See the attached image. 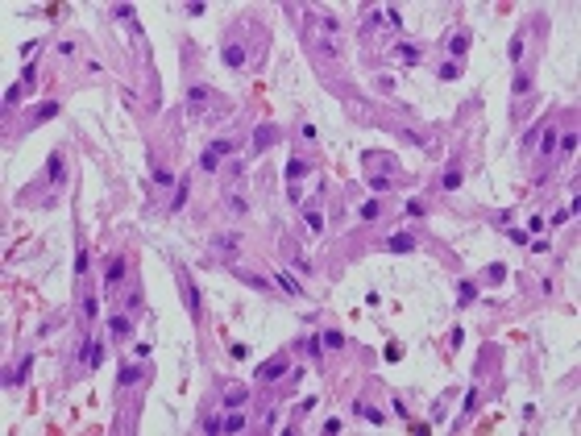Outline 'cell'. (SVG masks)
I'll use <instances>...</instances> for the list:
<instances>
[{"mask_svg": "<svg viewBox=\"0 0 581 436\" xmlns=\"http://www.w3.org/2000/svg\"><path fill=\"white\" fill-rule=\"evenodd\" d=\"M394 54H399L403 62H419V50H415V46H399V50H394Z\"/></svg>", "mask_w": 581, "mask_h": 436, "instance_id": "cb8c5ba5", "label": "cell"}, {"mask_svg": "<svg viewBox=\"0 0 581 436\" xmlns=\"http://www.w3.org/2000/svg\"><path fill=\"white\" fill-rule=\"evenodd\" d=\"M96 311H100V303H96V295H87V299H83V316H87V320H96Z\"/></svg>", "mask_w": 581, "mask_h": 436, "instance_id": "7402d4cb", "label": "cell"}, {"mask_svg": "<svg viewBox=\"0 0 581 436\" xmlns=\"http://www.w3.org/2000/svg\"><path fill=\"white\" fill-rule=\"evenodd\" d=\"M241 428H245V420H241V416H229V420H224V432H241Z\"/></svg>", "mask_w": 581, "mask_h": 436, "instance_id": "1f68e13d", "label": "cell"}, {"mask_svg": "<svg viewBox=\"0 0 581 436\" xmlns=\"http://www.w3.org/2000/svg\"><path fill=\"white\" fill-rule=\"evenodd\" d=\"M108 328H112V332H116V336H125V332H129V328H133V320H129V316H125V311H120V316H112V320H108Z\"/></svg>", "mask_w": 581, "mask_h": 436, "instance_id": "ba28073f", "label": "cell"}, {"mask_svg": "<svg viewBox=\"0 0 581 436\" xmlns=\"http://www.w3.org/2000/svg\"><path fill=\"white\" fill-rule=\"evenodd\" d=\"M511 58H515V62L523 58V34H515V38H511Z\"/></svg>", "mask_w": 581, "mask_h": 436, "instance_id": "484cf974", "label": "cell"}, {"mask_svg": "<svg viewBox=\"0 0 581 436\" xmlns=\"http://www.w3.org/2000/svg\"><path fill=\"white\" fill-rule=\"evenodd\" d=\"M308 229H312V233L324 229V216H320V212H308Z\"/></svg>", "mask_w": 581, "mask_h": 436, "instance_id": "f1b7e54d", "label": "cell"}, {"mask_svg": "<svg viewBox=\"0 0 581 436\" xmlns=\"http://www.w3.org/2000/svg\"><path fill=\"white\" fill-rule=\"evenodd\" d=\"M544 225H548L544 216H532V221H527V233H544Z\"/></svg>", "mask_w": 581, "mask_h": 436, "instance_id": "e575fe53", "label": "cell"}, {"mask_svg": "<svg viewBox=\"0 0 581 436\" xmlns=\"http://www.w3.org/2000/svg\"><path fill=\"white\" fill-rule=\"evenodd\" d=\"M208 150H216V154H220V158H224V154H233V150H237V146H233V141H212V146H208Z\"/></svg>", "mask_w": 581, "mask_h": 436, "instance_id": "f546056e", "label": "cell"}, {"mask_svg": "<svg viewBox=\"0 0 581 436\" xmlns=\"http://www.w3.org/2000/svg\"><path fill=\"white\" fill-rule=\"evenodd\" d=\"M137 378H141L137 366H120V386H125V382H137Z\"/></svg>", "mask_w": 581, "mask_h": 436, "instance_id": "ffe728a7", "label": "cell"}, {"mask_svg": "<svg viewBox=\"0 0 581 436\" xmlns=\"http://www.w3.org/2000/svg\"><path fill=\"white\" fill-rule=\"evenodd\" d=\"M370 191H378V196L390 191V179H386V175H374V179H370Z\"/></svg>", "mask_w": 581, "mask_h": 436, "instance_id": "44dd1931", "label": "cell"}, {"mask_svg": "<svg viewBox=\"0 0 581 436\" xmlns=\"http://www.w3.org/2000/svg\"><path fill=\"white\" fill-rule=\"evenodd\" d=\"M283 374H287V357H279V361H266V366L258 370V378H262V382H274V378H283Z\"/></svg>", "mask_w": 581, "mask_h": 436, "instance_id": "7a4b0ae2", "label": "cell"}, {"mask_svg": "<svg viewBox=\"0 0 581 436\" xmlns=\"http://www.w3.org/2000/svg\"><path fill=\"white\" fill-rule=\"evenodd\" d=\"M187 100H191V104H204L208 91H204V87H187Z\"/></svg>", "mask_w": 581, "mask_h": 436, "instance_id": "83f0119b", "label": "cell"}, {"mask_svg": "<svg viewBox=\"0 0 581 436\" xmlns=\"http://www.w3.org/2000/svg\"><path fill=\"white\" fill-rule=\"evenodd\" d=\"M299 175H308V162H303V158L287 162V183H291V179H299Z\"/></svg>", "mask_w": 581, "mask_h": 436, "instance_id": "5bb4252c", "label": "cell"}, {"mask_svg": "<svg viewBox=\"0 0 581 436\" xmlns=\"http://www.w3.org/2000/svg\"><path fill=\"white\" fill-rule=\"evenodd\" d=\"M79 361L96 370V366L104 361V349H100V341H83V345H79Z\"/></svg>", "mask_w": 581, "mask_h": 436, "instance_id": "6da1fadb", "label": "cell"}, {"mask_svg": "<svg viewBox=\"0 0 581 436\" xmlns=\"http://www.w3.org/2000/svg\"><path fill=\"white\" fill-rule=\"evenodd\" d=\"M29 366H34V357H21V366L5 378V386H21V382H25V374H29Z\"/></svg>", "mask_w": 581, "mask_h": 436, "instance_id": "52a82bcc", "label": "cell"}, {"mask_svg": "<svg viewBox=\"0 0 581 436\" xmlns=\"http://www.w3.org/2000/svg\"><path fill=\"white\" fill-rule=\"evenodd\" d=\"M224 403H229V407H237V403H245V391H241V386H233V391L224 395Z\"/></svg>", "mask_w": 581, "mask_h": 436, "instance_id": "4316f807", "label": "cell"}, {"mask_svg": "<svg viewBox=\"0 0 581 436\" xmlns=\"http://www.w3.org/2000/svg\"><path fill=\"white\" fill-rule=\"evenodd\" d=\"M440 79H457V62H444V67H440Z\"/></svg>", "mask_w": 581, "mask_h": 436, "instance_id": "74e56055", "label": "cell"}, {"mask_svg": "<svg viewBox=\"0 0 581 436\" xmlns=\"http://www.w3.org/2000/svg\"><path fill=\"white\" fill-rule=\"evenodd\" d=\"M54 112H58V100H46V104H42V108L34 112V120H50Z\"/></svg>", "mask_w": 581, "mask_h": 436, "instance_id": "2e32d148", "label": "cell"}, {"mask_svg": "<svg viewBox=\"0 0 581 436\" xmlns=\"http://www.w3.org/2000/svg\"><path fill=\"white\" fill-rule=\"evenodd\" d=\"M199 166H204V171H216V166H220V154H216V150H204Z\"/></svg>", "mask_w": 581, "mask_h": 436, "instance_id": "9a60e30c", "label": "cell"}, {"mask_svg": "<svg viewBox=\"0 0 581 436\" xmlns=\"http://www.w3.org/2000/svg\"><path fill=\"white\" fill-rule=\"evenodd\" d=\"M440 187H444V191H457V187H461V171H457V166H452V171H444Z\"/></svg>", "mask_w": 581, "mask_h": 436, "instance_id": "30bf717a", "label": "cell"}, {"mask_svg": "<svg viewBox=\"0 0 581 436\" xmlns=\"http://www.w3.org/2000/svg\"><path fill=\"white\" fill-rule=\"evenodd\" d=\"M561 150L573 154V150H577V133H565V137H561Z\"/></svg>", "mask_w": 581, "mask_h": 436, "instance_id": "d6a6232c", "label": "cell"}, {"mask_svg": "<svg viewBox=\"0 0 581 436\" xmlns=\"http://www.w3.org/2000/svg\"><path fill=\"white\" fill-rule=\"evenodd\" d=\"M469 50V34H452L448 38V54H465Z\"/></svg>", "mask_w": 581, "mask_h": 436, "instance_id": "9c48e42d", "label": "cell"}, {"mask_svg": "<svg viewBox=\"0 0 581 436\" xmlns=\"http://www.w3.org/2000/svg\"><path fill=\"white\" fill-rule=\"evenodd\" d=\"M274 141H279V129H274V125L254 129V150H266V146H274Z\"/></svg>", "mask_w": 581, "mask_h": 436, "instance_id": "3957f363", "label": "cell"}, {"mask_svg": "<svg viewBox=\"0 0 581 436\" xmlns=\"http://www.w3.org/2000/svg\"><path fill=\"white\" fill-rule=\"evenodd\" d=\"M557 150V129H548L544 137H540V154H552Z\"/></svg>", "mask_w": 581, "mask_h": 436, "instance_id": "ac0fdd59", "label": "cell"}, {"mask_svg": "<svg viewBox=\"0 0 581 436\" xmlns=\"http://www.w3.org/2000/svg\"><path fill=\"white\" fill-rule=\"evenodd\" d=\"M104 278H108V287H116L120 278H125V258H112V262H108V270H104Z\"/></svg>", "mask_w": 581, "mask_h": 436, "instance_id": "8992f818", "label": "cell"}, {"mask_svg": "<svg viewBox=\"0 0 581 436\" xmlns=\"http://www.w3.org/2000/svg\"><path fill=\"white\" fill-rule=\"evenodd\" d=\"M357 411H361V416H365V420H370V424H378V428H382V424H386V416H382V411H378V407H365V403H357Z\"/></svg>", "mask_w": 581, "mask_h": 436, "instance_id": "8fae6325", "label": "cell"}, {"mask_svg": "<svg viewBox=\"0 0 581 436\" xmlns=\"http://www.w3.org/2000/svg\"><path fill=\"white\" fill-rule=\"evenodd\" d=\"M187 307H191V311H199V291H195V287H187Z\"/></svg>", "mask_w": 581, "mask_h": 436, "instance_id": "8d00e7d4", "label": "cell"}, {"mask_svg": "<svg viewBox=\"0 0 581 436\" xmlns=\"http://www.w3.org/2000/svg\"><path fill=\"white\" fill-rule=\"evenodd\" d=\"M87 262H91V258H87V249H79V254H75V274H83V270H87Z\"/></svg>", "mask_w": 581, "mask_h": 436, "instance_id": "4dcf8cb0", "label": "cell"}, {"mask_svg": "<svg viewBox=\"0 0 581 436\" xmlns=\"http://www.w3.org/2000/svg\"><path fill=\"white\" fill-rule=\"evenodd\" d=\"M187 191H191V179H179L174 200H170V212H183V204H187Z\"/></svg>", "mask_w": 581, "mask_h": 436, "instance_id": "5b68a950", "label": "cell"}, {"mask_svg": "<svg viewBox=\"0 0 581 436\" xmlns=\"http://www.w3.org/2000/svg\"><path fill=\"white\" fill-rule=\"evenodd\" d=\"M382 21H386V25H403V17H399V9H386V13H382Z\"/></svg>", "mask_w": 581, "mask_h": 436, "instance_id": "836d02e7", "label": "cell"}, {"mask_svg": "<svg viewBox=\"0 0 581 436\" xmlns=\"http://www.w3.org/2000/svg\"><path fill=\"white\" fill-rule=\"evenodd\" d=\"M411 249H415V237H411V233H394V237H390V254H411Z\"/></svg>", "mask_w": 581, "mask_h": 436, "instance_id": "277c9868", "label": "cell"}, {"mask_svg": "<svg viewBox=\"0 0 581 436\" xmlns=\"http://www.w3.org/2000/svg\"><path fill=\"white\" fill-rule=\"evenodd\" d=\"M324 345H328V349H341V345H345V336L332 328V332H324Z\"/></svg>", "mask_w": 581, "mask_h": 436, "instance_id": "603a6c76", "label": "cell"}, {"mask_svg": "<svg viewBox=\"0 0 581 436\" xmlns=\"http://www.w3.org/2000/svg\"><path fill=\"white\" fill-rule=\"evenodd\" d=\"M490 278H494V283H502V278H507V266H502V262H494V266H490Z\"/></svg>", "mask_w": 581, "mask_h": 436, "instance_id": "d590c367", "label": "cell"}, {"mask_svg": "<svg viewBox=\"0 0 581 436\" xmlns=\"http://www.w3.org/2000/svg\"><path fill=\"white\" fill-rule=\"evenodd\" d=\"M457 295H461V303H473V299H477V287H473V283H461V291H457Z\"/></svg>", "mask_w": 581, "mask_h": 436, "instance_id": "d4e9b609", "label": "cell"}, {"mask_svg": "<svg viewBox=\"0 0 581 436\" xmlns=\"http://www.w3.org/2000/svg\"><path fill=\"white\" fill-rule=\"evenodd\" d=\"M46 175H50V179H63V158H58V154H50V162H46Z\"/></svg>", "mask_w": 581, "mask_h": 436, "instance_id": "e0dca14e", "label": "cell"}, {"mask_svg": "<svg viewBox=\"0 0 581 436\" xmlns=\"http://www.w3.org/2000/svg\"><path fill=\"white\" fill-rule=\"evenodd\" d=\"M507 237L515 241V245H532V233L527 229H507Z\"/></svg>", "mask_w": 581, "mask_h": 436, "instance_id": "d6986e66", "label": "cell"}, {"mask_svg": "<svg viewBox=\"0 0 581 436\" xmlns=\"http://www.w3.org/2000/svg\"><path fill=\"white\" fill-rule=\"evenodd\" d=\"M407 216H423V204H419V200H407Z\"/></svg>", "mask_w": 581, "mask_h": 436, "instance_id": "f35d334b", "label": "cell"}, {"mask_svg": "<svg viewBox=\"0 0 581 436\" xmlns=\"http://www.w3.org/2000/svg\"><path fill=\"white\" fill-rule=\"evenodd\" d=\"M224 62H229V67H241V62H245V50H241V46H229V50H224Z\"/></svg>", "mask_w": 581, "mask_h": 436, "instance_id": "4fadbf2b", "label": "cell"}, {"mask_svg": "<svg viewBox=\"0 0 581 436\" xmlns=\"http://www.w3.org/2000/svg\"><path fill=\"white\" fill-rule=\"evenodd\" d=\"M274 283H279V287H283L287 295H299V283H295L291 274H274Z\"/></svg>", "mask_w": 581, "mask_h": 436, "instance_id": "7c38bea8", "label": "cell"}]
</instances>
